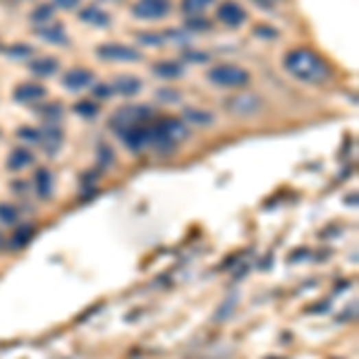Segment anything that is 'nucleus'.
<instances>
[{
	"mask_svg": "<svg viewBox=\"0 0 359 359\" xmlns=\"http://www.w3.org/2000/svg\"><path fill=\"white\" fill-rule=\"evenodd\" d=\"M187 120H194L196 125L206 127V125H211V122H213V115H211V113L194 111V108H189V111H187Z\"/></svg>",
	"mask_w": 359,
	"mask_h": 359,
	"instance_id": "nucleus-19",
	"label": "nucleus"
},
{
	"mask_svg": "<svg viewBox=\"0 0 359 359\" xmlns=\"http://www.w3.org/2000/svg\"><path fill=\"white\" fill-rule=\"evenodd\" d=\"M96 56L101 60H111V62H137L141 60V53L135 51L132 46H125V43H103L96 51Z\"/></svg>",
	"mask_w": 359,
	"mask_h": 359,
	"instance_id": "nucleus-5",
	"label": "nucleus"
},
{
	"mask_svg": "<svg viewBox=\"0 0 359 359\" xmlns=\"http://www.w3.org/2000/svg\"><path fill=\"white\" fill-rule=\"evenodd\" d=\"M12 96L17 103H34V101L46 98V89H43L41 84H32V82H27V84H19Z\"/></svg>",
	"mask_w": 359,
	"mask_h": 359,
	"instance_id": "nucleus-9",
	"label": "nucleus"
},
{
	"mask_svg": "<svg viewBox=\"0 0 359 359\" xmlns=\"http://www.w3.org/2000/svg\"><path fill=\"white\" fill-rule=\"evenodd\" d=\"M77 113H84V115H93L96 113V106L91 101H84L82 106H77Z\"/></svg>",
	"mask_w": 359,
	"mask_h": 359,
	"instance_id": "nucleus-23",
	"label": "nucleus"
},
{
	"mask_svg": "<svg viewBox=\"0 0 359 359\" xmlns=\"http://www.w3.org/2000/svg\"><path fill=\"white\" fill-rule=\"evenodd\" d=\"M187 27L189 29H209V22H204V19H189V22H187Z\"/></svg>",
	"mask_w": 359,
	"mask_h": 359,
	"instance_id": "nucleus-24",
	"label": "nucleus"
},
{
	"mask_svg": "<svg viewBox=\"0 0 359 359\" xmlns=\"http://www.w3.org/2000/svg\"><path fill=\"white\" fill-rule=\"evenodd\" d=\"M139 89H141V80H137V77H132V75H122L113 82L111 91H117V93H122V96H135Z\"/></svg>",
	"mask_w": 359,
	"mask_h": 359,
	"instance_id": "nucleus-10",
	"label": "nucleus"
},
{
	"mask_svg": "<svg viewBox=\"0 0 359 359\" xmlns=\"http://www.w3.org/2000/svg\"><path fill=\"white\" fill-rule=\"evenodd\" d=\"M51 17H53V8H51V5H41V8H36L32 12L34 22H48Z\"/></svg>",
	"mask_w": 359,
	"mask_h": 359,
	"instance_id": "nucleus-21",
	"label": "nucleus"
},
{
	"mask_svg": "<svg viewBox=\"0 0 359 359\" xmlns=\"http://www.w3.org/2000/svg\"><path fill=\"white\" fill-rule=\"evenodd\" d=\"M132 12L139 19H163L170 12V0H137Z\"/></svg>",
	"mask_w": 359,
	"mask_h": 359,
	"instance_id": "nucleus-6",
	"label": "nucleus"
},
{
	"mask_svg": "<svg viewBox=\"0 0 359 359\" xmlns=\"http://www.w3.org/2000/svg\"><path fill=\"white\" fill-rule=\"evenodd\" d=\"M32 161H34V156H32V151H27V149H14L12 154L8 156V168L10 170H22V168H27V165H32Z\"/></svg>",
	"mask_w": 359,
	"mask_h": 359,
	"instance_id": "nucleus-13",
	"label": "nucleus"
},
{
	"mask_svg": "<svg viewBox=\"0 0 359 359\" xmlns=\"http://www.w3.org/2000/svg\"><path fill=\"white\" fill-rule=\"evenodd\" d=\"M228 108L233 113H254V111H259V101L254 96H240V98L228 101Z\"/></svg>",
	"mask_w": 359,
	"mask_h": 359,
	"instance_id": "nucleus-14",
	"label": "nucleus"
},
{
	"mask_svg": "<svg viewBox=\"0 0 359 359\" xmlns=\"http://www.w3.org/2000/svg\"><path fill=\"white\" fill-rule=\"evenodd\" d=\"M187 137V125L182 120L168 117V120L159 122V125H151V144L161 151H168L173 146H178L182 139Z\"/></svg>",
	"mask_w": 359,
	"mask_h": 359,
	"instance_id": "nucleus-2",
	"label": "nucleus"
},
{
	"mask_svg": "<svg viewBox=\"0 0 359 359\" xmlns=\"http://www.w3.org/2000/svg\"><path fill=\"white\" fill-rule=\"evenodd\" d=\"M29 70L34 75H41V77H51L58 72V60L56 58H38V60H32L29 62Z\"/></svg>",
	"mask_w": 359,
	"mask_h": 359,
	"instance_id": "nucleus-12",
	"label": "nucleus"
},
{
	"mask_svg": "<svg viewBox=\"0 0 359 359\" xmlns=\"http://www.w3.org/2000/svg\"><path fill=\"white\" fill-rule=\"evenodd\" d=\"M288 75H292L294 80L304 82V84H323L331 77V67L323 60L319 53L309 51V48H294V51L285 53L283 60Z\"/></svg>",
	"mask_w": 359,
	"mask_h": 359,
	"instance_id": "nucleus-1",
	"label": "nucleus"
},
{
	"mask_svg": "<svg viewBox=\"0 0 359 359\" xmlns=\"http://www.w3.org/2000/svg\"><path fill=\"white\" fill-rule=\"evenodd\" d=\"M80 5V0H56V8L60 10H75Z\"/></svg>",
	"mask_w": 359,
	"mask_h": 359,
	"instance_id": "nucleus-22",
	"label": "nucleus"
},
{
	"mask_svg": "<svg viewBox=\"0 0 359 359\" xmlns=\"http://www.w3.org/2000/svg\"><path fill=\"white\" fill-rule=\"evenodd\" d=\"M151 111L149 108H139V106H125L122 111H117L115 115L111 117L113 127H115V132L120 135V132L130 130V127L135 125H141L144 122V117H149Z\"/></svg>",
	"mask_w": 359,
	"mask_h": 359,
	"instance_id": "nucleus-4",
	"label": "nucleus"
},
{
	"mask_svg": "<svg viewBox=\"0 0 359 359\" xmlns=\"http://www.w3.org/2000/svg\"><path fill=\"white\" fill-rule=\"evenodd\" d=\"M17 220V209L12 204H0V223L12 225Z\"/></svg>",
	"mask_w": 359,
	"mask_h": 359,
	"instance_id": "nucleus-20",
	"label": "nucleus"
},
{
	"mask_svg": "<svg viewBox=\"0 0 359 359\" xmlns=\"http://www.w3.org/2000/svg\"><path fill=\"white\" fill-rule=\"evenodd\" d=\"M36 34L41 38H46V41L67 43V36H65V32H62V27H46V24H41V27H36Z\"/></svg>",
	"mask_w": 359,
	"mask_h": 359,
	"instance_id": "nucleus-16",
	"label": "nucleus"
},
{
	"mask_svg": "<svg viewBox=\"0 0 359 359\" xmlns=\"http://www.w3.org/2000/svg\"><path fill=\"white\" fill-rule=\"evenodd\" d=\"M182 72H185V67L178 60H165L154 65V75L163 77V80H178V77H182Z\"/></svg>",
	"mask_w": 359,
	"mask_h": 359,
	"instance_id": "nucleus-11",
	"label": "nucleus"
},
{
	"mask_svg": "<svg viewBox=\"0 0 359 359\" xmlns=\"http://www.w3.org/2000/svg\"><path fill=\"white\" fill-rule=\"evenodd\" d=\"M209 82L220 89H244L249 84V72L233 62H223L209 70Z\"/></svg>",
	"mask_w": 359,
	"mask_h": 359,
	"instance_id": "nucleus-3",
	"label": "nucleus"
},
{
	"mask_svg": "<svg viewBox=\"0 0 359 359\" xmlns=\"http://www.w3.org/2000/svg\"><path fill=\"white\" fill-rule=\"evenodd\" d=\"M216 17H218V22H223L225 27H240V24L247 19V12H244L242 5L233 3V0H225L218 8V12H216Z\"/></svg>",
	"mask_w": 359,
	"mask_h": 359,
	"instance_id": "nucleus-7",
	"label": "nucleus"
},
{
	"mask_svg": "<svg viewBox=\"0 0 359 359\" xmlns=\"http://www.w3.org/2000/svg\"><path fill=\"white\" fill-rule=\"evenodd\" d=\"M91 82H93V72L86 70V67H72V70H67L65 75H62V84L70 91L86 89V86H91Z\"/></svg>",
	"mask_w": 359,
	"mask_h": 359,
	"instance_id": "nucleus-8",
	"label": "nucleus"
},
{
	"mask_svg": "<svg viewBox=\"0 0 359 359\" xmlns=\"http://www.w3.org/2000/svg\"><path fill=\"white\" fill-rule=\"evenodd\" d=\"M82 19H84V22L96 24V27H106V24L111 22V19H108V14L101 12V8H89V10H84V12H82Z\"/></svg>",
	"mask_w": 359,
	"mask_h": 359,
	"instance_id": "nucleus-18",
	"label": "nucleus"
},
{
	"mask_svg": "<svg viewBox=\"0 0 359 359\" xmlns=\"http://www.w3.org/2000/svg\"><path fill=\"white\" fill-rule=\"evenodd\" d=\"M0 247H3V238H0Z\"/></svg>",
	"mask_w": 359,
	"mask_h": 359,
	"instance_id": "nucleus-27",
	"label": "nucleus"
},
{
	"mask_svg": "<svg viewBox=\"0 0 359 359\" xmlns=\"http://www.w3.org/2000/svg\"><path fill=\"white\" fill-rule=\"evenodd\" d=\"M36 192L41 199H51L53 196V175L46 168L36 173Z\"/></svg>",
	"mask_w": 359,
	"mask_h": 359,
	"instance_id": "nucleus-15",
	"label": "nucleus"
},
{
	"mask_svg": "<svg viewBox=\"0 0 359 359\" xmlns=\"http://www.w3.org/2000/svg\"><path fill=\"white\" fill-rule=\"evenodd\" d=\"M216 0H182V12L185 14H201L204 10H209Z\"/></svg>",
	"mask_w": 359,
	"mask_h": 359,
	"instance_id": "nucleus-17",
	"label": "nucleus"
},
{
	"mask_svg": "<svg viewBox=\"0 0 359 359\" xmlns=\"http://www.w3.org/2000/svg\"><path fill=\"white\" fill-rule=\"evenodd\" d=\"M254 3H257L259 8H264V10H270V8H275L280 0H254Z\"/></svg>",
	"mask_w": 359,
	"mask_h": 359,
	"instance_id": "nucleus-26",
	"label": "nucleus"
},
{
	"mask_svg": "<svg viewBox=\"0 0 359 359\" xmlns=\"http://www.w3.org/2000/svg\"><path fill=\"white\" fill-rule=\"evenodd\" d=\"M34 233V230L32 228H27V230H19V233H17V240H14V244H17V247H19V244H22V242H27V235H32Z\"/></svg>",
	"mask_w": 359,
	"mask_h": 359,
	"instance_id": "nucleus-25",
	"label": "nucleus"
}]
</instances>
